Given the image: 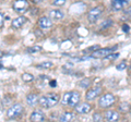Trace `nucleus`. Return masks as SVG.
Instances as JSON below:
<instances>
[{"mask_svg": "<svg viewBox=\"0 0 131 122\" xmlns=\"http://www.w3.org/2000/svg\"><path fill=\"white\" fill-rule=\"evenodd\" d=\"M125 5H127V0H113L112 1V8L114 11L122 10Z\"/></svg>", "mask_w": 131, "mask_h": 122, "instance_id": "15", "label": "nucleus"}, {"mask_svg": "<svg viewBox=\"0 0 131 122\" xmlns=\"http://www.w3.org/2000/svg\"><path fill=\"white\" fill-rule=\"evenodd\" d=\"M102 92H103V87H102L101 85H96V86H94L93 88L89 89L86 92L85 98H86V100H89V101H92L94 99H96L98 96H101Z\"/></svg>", "mask_w": 131, "mask_h": 122, "instance_id": "7", "label": "nucleus"}, {"mask_svg": "<svg viewBox=\"0 0 131 122\" xmlns=\"http://www.w3.org/2000/svg\"><path fill=\"white\" fill-rule=\"evenodd\" d=\"M104 12V7L103 6H97L92 8L91 10L88 12V20L90 23H95L98 19L101 18V15Z\"/></svg>", "mask_w": 131, "mask_h": 122, "instance_id": "3", "label": "nucleus"}, {"mask_svg": "<svg viewBox=\"0 0 131 122\" xmlns=\"http://www.w3.org/2000/svg\"><path fill=\"white\" fill-rule=\"evenodd\" d=\"M92 109V106L89 103H79L75 107L74 110L78 115H85V113H89Z\"/></svg>", "mask_w": 131, "mask_h": 122, "instance_id": "9", "label": "nucleus"}, {"mask_svg": "<svg viewBox=\"0 0 131 122\" xmlns=\"http://www.w3.org/2000/svg\"><path fill=\"white\" fill-rule=\"evenodd\" d=\"M126 13L128 14V15H131V7H130V8H128V10L126 11Z\"/></svg>", "mask_w": 131, "mask_h": 122, "instance_id": "32", "label": "nucleus"}, {"mask_svg": "<svg viewBox=\"0 0 131 122\" xmlns=\"http://www.w3.org/2000/svg\"><path fill=\"white\" fill-rule=\"evenodd\" d=\"M64 17L63 12L60 11V10H51L50 12H49V18H50L51 20H55V21H60V20H62Z\"/></svg>", "mask_w": 131, "mask_h": 122, "instance_id": "14", "label": "nucleus"}, {"mask_svg": "<svg viewBox=\"0 0 131 122\" xmlns=\"http://www.w3.org/2000/svg\"><path fill=\"white\" fill-rule=\"evenodd\" d=\"M104 118L106 121H110V122H115V121H118L120 119V116L119 113L115 110H107L105 112Z\"/></svg>", "mask_w": 131, "mask_h": 122, "instance_id": "10", "label": "nucleus"}, {"mask_svg": "<svg viewBox=\"0 0 131 122\" xmlns=\"http://www.w3.org/2000/svg\"><path fill=\"white\" fill-rule=\"evenodd\" d=\"M116 69H117L118 71H122V70H125V69H127V62H126V61H122V62H120L119 64H117Z\"/></svg>", "mask_w": 131, "mask_h": 122, "instance_id": "24", "label": "nucleus"}, {"mask_svg": "<svg viewBox=\"0 0 131 122\" xmlns=\"http://www.w3.org/2000/svg\"><path fill=\"white\" fill-rule=\"evenodd\" d=\"M38 101H39V97H38V95H36V94H30V95H27V97H26V103H27L28 106H31V107L36 106L38 104Z\"/></svg>", "mask_w": 131, "mask_h": 122, "instance_id": "16", "label": "nucleus"}, {"mask_svg": "<svg viewBox=\"0 0 131 122\" xmlns=\"http://www.w3.org/2000/svg\"><path fill=\"white\" fill-rule=\"evenodd\" d=\"M112 24H113V21H112V20H106V21H104L103 23L101 24V28H102V30L108 28V27L112 26Z\"/></svg>", "mask_w": 131, "mask_h": 122, "instance_id": "23", "label": "nucleus"}, {"mask_svg": "<svg viewBox=\"0 0 131 122\" xmlns=\"http://www.w3.org/2000/svg\"><path fill=\"white\" fill-rule=\"evenodd\" d=\"M54 67V63L50 62V61H45V62H42L37 64V68L38 69H50Z\"/></svg>", "mask_w": 131, "mask_h": 122, "instance_id": "20", "label": "nucleus"}, {"mask_svg": "<svg viewBox=\"0 0 131 122\" xmlns=\"http://www.w3.org/2000/svg\"><path fill=\"white\" fill-rule=\"evenodd\" d=\"M23 112V106L21 104H14L7 110V117L9 119H15Z\"/></svg>", "mask_w": 131, "mask_h": 122, "instance_id": "5", "label": "nucleus"}, {"mask_svg": "<svg viewBox=\"0 0 131 122\" xmlns=\"http://www.w3.org/2000/svg\"><path fill=\"white\" fill-rule=\"evenodd\" d=\"M26 22H27V19L25 17H19L12 21L11 26H12V28H14V30H18V28H21Z\"/></svg>", "mask_w": 131, "mask_h": 122, "instance_id": "13", "label": "nucleus"}, {"mask_svg": "<svg viewBox=\"0 0 131 122\" xmlns=\"http://www.w3.org/2000/svg\"><path fill=\"white\" fill-rule=\"evenodd\" d=\"M30 120L33 121V122H42V121H45V115L43 111L40 110H35L31 113L30 116Z\"/></svg>", "mask_w": 131, "mask_h": 122, "instance_id": "12", "label": "nucleus"}, {"mask_svg": "<svg viewBox=\"0 0 131 122\" xmlns=\"http://www.w3.org/2000/svg\"><path fill=\"white\" fill-rule=\"evenodd\" d=\"M22 80L24 81V82H32V81H34V76H33L31 73H23Z\"/></svg>", "mask_w": 131, "mask_h": 122, "instance_id": "21", "label": "nucleus"}, {"mask_svg": "<svg viewBox=\"0 0 131 122\" xmlns=\"http://www.w3.org/2000/svg\"><path fill=\"white\" fill-rule=\"evenodd\" d=\"M131 110V105L127 101H124L119 105V111L122 112V113H127V112H130Z\"/></svg>", "mask_w": 131, "mask_h": 122, "instance_id": "18", "label": "nucleus"}, {"mask_svg": "<svg viewBox=\"0 0 131 122\" xmlns=\"http://www.w3.org/2000/svg\"><path fill=\"white\" fill-rule=\"evenodd\" d=\"M58 101H59L58 94H56V93H48V94L39 97L38 104H39V106H42L43 108L50 109L52 107H55V106L58 104Z\"/></svg>", "mask_w": 131, "mask_h": 122, "instance_id": "1", "label": "nucleus"}, {"mask_svg": "<svg viewBox=\"0 0 131 122\" xmlns=\"http://www.w3.org/2000/svg\"><path fill=\"white\" fill-rule=\"evenodd\" d=\"M122 30H124V32H126V33H128L130 27H129V25H127V24H124V25H122Z\"/></svg>", "mask_w": 131, "mask_h": 122, "instance_id": "30", "label": "nucleus"}, {"mask_svg": "<svg viewBox=\"0 0 131 122\" xmlns=\"http://www.w3.org/2000/svg\"><path fill=\"white\" fill-rule=\"evenodd\" d=\"M38 25L40 28H43V30H48V28H50L52 25L51 19L49 17H42L38 20Z\"/></svg>", "mask_w": 131, "mask_h": 122, "instance_id": "11", "label": "nucleus"}, {"mask_svg": "<svg viewBox=\"0 0 131 122\" xmlns=\"http://www.w3.org/2000/svg\"><path fill=\"white\" fill-rule=\"evenodd\" d=\"M118 57H119V54H110V55H108L107 57H106V59L107 60H115V59H117Z\"/></svg>", "mask_w": 131, "mask_h": 122, "instance_id": "26", "label": "nucleus"}, {"mask_svg": "<svg viewBox=\"0 0 131 122\" xmlns=\"http://www.w3.org/2000/svg\"><path fill=\"white\" fill-rule=\"evenodd\" d=\"M98 48H100V46H93V47H90V48H88L86 50H85V52L86 51H95V50H97Z\"/></svg>", "mask_w": 131, "mask_h": 122, "instance_id": "28", "label": "nucleus"}, {"mask_svg": "<svg viewBox=\"0 0 131 122\" xmlns=\"http://www.w3.org/2000/svg\"><path fill=\"white\" fill-rule=\"evenodd\" d=\"M116 49V47L113 48H98L97 50L93 51L91 54V58H95V59H102V58H106L108 55H110L113 52V50Z\"/></svg>", "mask_w": 131, "mask_h": 122, "instance_id": "6", "label": "nucleus"}, {"mask_svg": "<svg viewBox=\"0 0 131 122\" xmlns=\"http://www.w3.org/2000/svg\"><path fill=\"white\" fill-rule=\"evenodd\" d=\"M80 93L77 91L73 92H67L64 93L62 98H61V104L64 106H70L74 108L75 106L80 103Z\"/></svg>", "mask_w": 131, "mask_h": 122, "instance_id": "2", "label": "nucleus"}, {"mask_svg": "<svg viewBox=\"0 0 131 122\" xmlns=\"http://www.w3.org/2000/svg\"><path fill=\"white\" fill-rule=\"evenodd\" d=\"M40 50H42V47L40 46H33L31 48H28L27 52L28 54H37V52H39Z\"/></svg>", "mask_w": 131, "mask_h": 122, "instance_id": "22", "label": "nucleus"}, {"mask_svg": "<svg viewBox=\"0 0 131 122\" xmlns=\"http://www.w3.org/2000/svg\"><path fill=\"white\" fill-rule=\"evenodd\" d=\"M115 96L110 93H107L103 96H101V98L98 99V106L101 108H108V107H112V106L115 104Z\"/></svg>", "mask_w": 131, "mask_h": 122, "instance_id": "4", "label": "nucleus"}, {"mask_svg": "<svg viewBox=\"0 0 131 122\" xmlns=\"http://www.w3.org/2000/svg\"><path fill=\"white\" fill-rule=\"evenodd\" d=\"M13 10L16 12V13L22 14L24 12H26L28 9V2L26 0H14L13 1Z\"/></svg>", "mask_w": 131, "mask_h": 122, "instance_id": "8", "label": "nucleus"}, {"mask_svg": "<svg viewBox=\"0 0 131 122\" xmlns=\"http://www.w3.org/2000/svg\"><path fill=\"white\" fill-rule=\"evenodd\" d=\"M66 1L67 0H54V6H58V7H60V6H63L64 3H66Z\"/></svg>", "mask_w": 131, "mask_h": 122, "instance_id": "27", "label": "nucleus"}, {"mask_svg": "<svg viewBox=\"0 0 131 122\" xmlns=\"http://www.w3.org/2000/svg\"><path fill=\"white\" fill-rule=\"evenodd\" d=\"M74 118H75V115L73 112L66 111V112H63L62 115L60 116L59 121H61V122H69V121H72Z\"/></svg>", "mask_w": 131, "mask_h": 122, "instance_id": "17", "label": "nucleus"}, {"mask_svg": "<svg viewBox=\"0 0 131 122\" xmlns=\"http://www.w3.org/2000/svg\"><path fill=\"white\" fill-rule=\"evenodd\" d=\"M49 84H50V86L51 87H56V81H50V82H49Z\"/></svg>", "mask_w": 131, "mask_h": 122, "instance_id": "31", "label": "nucleus"}, {"mask_svg": "<svg viewBox=\"0 0 131 122\" xmlns=\"http://www.w3.org/2000/svg\"><path fill=\"white\" fill-rule=\"evenodd\" d=\"M91 84H92L91 79H89V78H84L83 80H81L80 82H79V86H80V87H82V88H89L90 86H91Z\"/></svg>", "mask_w": 131, "mask_h": 122, "instance_id": "19", "label": "nucleus"}, {"mask_svg": "<svg viewBox=\"0 0 131 122\" xmlns=\"http://www.w3.org/2000/svg\"><path fill=\"white\" fill-rule=\"evenodd\" d=\"M3 20H5V15H3V13L0 14V27L3 26Z\"/></svg>", "mask_w": 131, "mask_h": 122, "instance_id": "29", "label": "nucleus"}, {"mask_svg": "<svg viewBox=\"0 0 131 122\" xmlns=\"http://www.w3.org/2000/svg\"><path fill=\"white\" fill-rule=\"evenodd\" d=\"M33 2H35V3H40V2H43L44 0H32Z\"/></svg>", "mask_w": 131, "mask_h": 122, "instance_id": "33", "label": "nucleus"}, {"mask_svg": "<svg viewBox=\"0 0 131 122\" xmlns=\"http://www.w3.org/2000/svg\"><path fill=\"white\" fill-rule=\"evenodd\" d=\"M103 120V116L101 115V113H94L93 115V121H95V122H100Z\"/></svg>", "mask_w": 131, "mask_h": 122, "instance_id": "25", "label": "nucleus"}]
</instances>
